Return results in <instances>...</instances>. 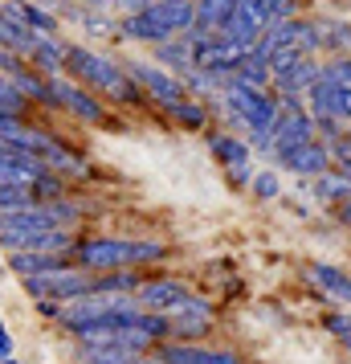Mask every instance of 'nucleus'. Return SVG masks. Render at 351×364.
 Wrapping results in <instances>:
<instances>
[{"instance_id": "f257e3e1", "label": "nucleus", "mask_w": 351, "mask_h": 364, "mask_svg": "<svg viewBox=\"0 0 351 364\" xmlns=\"http://www.w3.org/2000/svg\"><path fill=\"white\" fill-rule=\"evenodd\" d=\"M167 250L160 242L147 237H82L74 246V262L78 270H94V274H111V270H127V266H143V262H160Z\"/></svg>"}, {"instance_id": "f03ea898", "label": "nucleus", "mask_w": 351, "mask_h": 364, "mask_svg": "<svg viewBox=\"0 0 351 364\" xmlns=\"http://www.w3.org/2000/svg\"><path fill=\"white\" fill-rule=\"evenodd\" d=\"M66 74L78 86L102 90L106 99H115V102H139L143 99V90L127 78V70L118 66L115 58L94 53V50H86V46H66Z\"/></svg>"}, {"instance_id": "7ed1b4c3", "label": "nucleus", "mask_w": 351, "mask_h": 364, "mask_svg": "<svg viewBox=\"0 0 351 364\" xmlns=\"http://www.w3.org/2000/svg\"><path fill=\"white\" fill-rule=\"evenodd\" d=\"M196 29V4L184 0H155L143 13L118 21V33L135 37V41H147V46H164L172 37H188Z\"/></svg>"}, {"instance_id": "20e7f679", "label": "nucleus", "mask_w": 351, "mask_h": 364, "mask_svg": "<svg viewBox=\"0 0 351 364\" xmlns=\"http://www.w3.org/2000/svg\"><path fill=\"white\" fill-rule=\"evenodd\" d=\"M94 274L86 270H74V266H62V270H50V274H33L25 279V291L37 299V303H69V299H82V295H94Z\"/></svg>"}, {"instance_id": "39448f33", "label": "nucleus", "mask_w": 351, "mask_h": 364, "mask_svg": "<svg viewBox=\"0 0 351 364\" xmlns=\"http://www.w3.org/2000/svg\"><path fill=\"white\" fill-rule=\"evenodd\" d=\"M188 37H192V46H196V70H204V74H225V78H233L237 66L250 58L245 46H237V41H229V37H221V33H188Z\"/></svg>"}, {"instance_id": "423d86ee", "label": "nucleus", "mask_w": 351, "mask_h": 364, "mask_svg": "<svg viewBox=\"0 0 351 364\" xmlns=\"http://www.w3.org/2000/svg\"><path fill=\"white\" fill-rule=\"evenodd\" d=\"M127 78H131L143 95H147L151 102H160V107H176V102H184L188 99V90H184V82L176 78V74H167V70H160V66H147V62H127Z\"/></svg>"}, {"instance_id": "0eeeda50", "label": "nucleus", "mask_w": 351, "mask_h": 364, "mask_svg": "<svg viewBox=\"0 0 351 364\" xmlns=\"http://www.w3.org/2000/svg\"><path fill=\"white\" fill-rule=\"evenodd\" d=\"M188 299H192V287L188 282L160 274V279H143L135 303H139V311H151V315H176Z\"/></svg>"}, {"instance_id": "6e6552de", "label": "nucleus", "mask_w": 351, "mask_h": 364, "mask_svg": "<svg viewBox=\"0 0 351 364\" xmlns=\"http://www.w3.org/2000/svg\"><path fill=\"white\" fill-rule=\"evenodd\" d=\"M274 168L278 172H290V176H299V181H315V176H323V172H331V148L327 144H318V139H311V144H299V148L282 151L278 160H274Z\"/></svg>"}, {"instance_id": "1a4fd4ad", "label": "nucleus", "mask_w": 351, "mask_h": 364, "mask_svg": "<svg viewBox=\"0 0 351 364\" xmlns=\"http://www.w3.org/2000/svg\"><path fill=\"white\" fill-rule=\"evenodd\" d=\"M262 29H266V0H237V9L229 13V21L221 25L217 33L237 41V46H245V50H253V41L262 37Z\"/></svg>"}, {"instance_id": "9d476101", "label": "nucleus", "mask_w": 351, "mask_h": 364, "mask_svg": "<svg viewBox=\"0 0 351 364\" xmlns=\"http://www.w3.org/2000/svg\"><path fill=\"white\" fill-rule=\"evenodd\" d=\"M50 90H53V102H57L62 111H69V115H78L82 123H102V119H106L102 102L94 99L86 86L69 82V78H50Z\"/></svg>"}, {"instance_id": "9b49d317", "label": "nucleus", "mask_w": 351, "mask_h": 364, "mask_svg": "<svg viewBox=\"0 0 351 364\" xmlns=\"http://www.w3.org/2000/svg\"><path fill=\"white\" fill-rule=\"evenodd\" d=\"M306 111L315 119H339V123L351 127V90L327 82V78H318V82L311 86V95H306Z\"/></svg>"}, {"instance_id": "f8f14e48", "label": "nucleus", "mask_w": 351, "mask_h": 364, "mask_svg": "<svg viewBox=\"0 0 351 364\" xmlns=\"http://www.w3.org/2000/svg\"><path fill=\"white\" fill-rule=\"evenodd\" d=\"M160 364H245L233 348H201V344H160Z\"/></svg>"}, {"instance_id": "ddd939ff", "label": "nucleus", "mask_w": 351, "mask_h": 364, "mask_svg": "<svg viewBox=\"0 0 351 364\" xmlns=\"http://www.w3.org/2000/svg\"><path fill=\"white\" fill-rule=\"evenodd\" d=\"M167 323H172V336H176V344H192V340H201L204 331L213 328V307H208L204 299L192 295L176 315H167Z\"/></svg>"}, {"instance_id": "4468645a", "label": "nucleus", "mask_w": 351, "mask_h": 364, "mask_svg": "<svg viewBox=\"0 0 351 364\" xmlns=\"http://www.w3.org/2000/svg\"><path fill=\"white\" fill-rule=\"evenodd\" d=\"M311 139H315V115L311 111H282L274 123V160L299 144H311Z\"/></svg>"}, {"instance_id": "2eb2a0df", "label": "nucleus", "mask_w": 351, "mask_h": 364, "mask_svg": "<svg viewBox=\"0 0 351 364\" xmlns=\"http://www.w3.org/2000/svg\"><path fill=\"white\" fill-rule=\"evenodd\" d=\"M323 78V58H299L294 66L274 78V95H294V99H306L311 86Z\"/></svg>"}, {"instance_id": "dca6fc26", "label": "nucleus", "mask_w": 351, "mask_h": 364, "mask_svg": "<svg viewBox=\"0 0 351 364\" xmlns=\"http://www.w3.org/2000/svg\"><path fill=\"white\" fill-rule=\"evenodd\" d=\"M311 282L331 303L351 311V270H343V266H335V262H311Z\"/></svg>"}, {"instance_id": "f3484780", "label": "nucleus", "mask_w": 351, "mask_h": 364, "mask_svg": "<svg viewBox=\"0 0 351 364\" xmlns=\"http://www.w3.org/2000/svg\"><path fill=\"white\" fill-rule=\"evenodd\" d=\"M155 66L167 70V74H176L184 82L188 74L196 70V46H192V37H172L164 46H155Z\"/></svg>"}, {"instance_id": "a211bd4d", "label": "nucleus", "mask_w": 351, "mask_h": 364, "mask_svg": "<svg viewBox=\"0 0 351 364\" xmlns=\"http://www.w3.org/2000/svg\"><path fill=\"white\" fill-rule=\"evenodd\" d=\"M208 151H213V160L225 168H237V164H250V139L237 132H208Z\"/></svg>"}, {"instance_id": "6ab92c4d", "label": "nucleus", "mask_w": 351, "mask_h": 364, "mask_svg": "<svg viewBox=\"0 0 351 364\" xmlns=\"http://www.w3.org/2000/svg\"><path fill=\"white\" fill-rule=\"evenodd\" d=\"M315 29H318V46H323V58H335V53H351V21L343 17H327L318 13L315 17Z\"/></svg>"}, {"instance_id": "aec40b11", "label": "nucleus", "mask_w": 351, "mask_h": 364, "mask_svg": "<svg viewBox=\"0 0 351 364\" xmlns=\"http://www.w3.org/2000/svg\"><path fill=\"white\" fill-rule=\"evenodd\" d=\"M311 197H315L318 205H327V209L343 205V200H351V176H347V172H339V168L323 172V176L311 181Z\"/></svg>"}, {"instance_id": "412c9836", "label": "nucleus", "mask_w": 351, "mask_h": 364, "mask_svg": "<svg viewBox=\"0 0 351 364\" xmlns=\"http://www.w3.org/2000/svg\"><path fill=\"white\" fill-rule=\"evenodd\" d=\"M0 46H4L9 53H29V58H33V50L41 46V33L25 29L13 13H4V9H0Z\"/></svg>"}, {"instance_id": "4be33fe9", "label": "nucleus", "mask_w": 351, "mask_h": 364, "mask_svg": "<svg viewBox=\"0 0 351 364\" xmlns=\"http://www.w3.org/2000/svg\"><path fill=\"white\" fill-rule=\"evenodd\" d=\"M4 13H13L25 29H33V33H41V37L57 33V17H50L45 9H37V4H29V0H9Z\"/></svg>"}, {"instance_id": "5701e85b", "label": "nucleus", "mask_w": 351, "mask_h": 364, "mask_svg": "<svg viewBox=\"0 0 351 364\" xmlns=\"http://www.w3.org/2000/svg\"><path fill=\"white\" fill-rule=\"evenodd\" d=\"M9 266L17 270L21 279H33V274H50V270L69 266V254H13Z\"/></svg>"}, {"instance_id": "b1692460", "label": "nucleus", "mask_w": 351, "mask_h": 364, "mask_svg": "<svg viewBox=\"0 0 351 364\" xmlns=\"http://www.w3.org/2000/svg\"><path fill=\"white\" fill-rule=\"evenodd\" d=\"M237 9V0H196V29L192 33H217Z\"/></svg>"}, {"instance_id": "393cba45", "label": "nucleus", "mask_w": 351, "mask_h": 364, "mask_svg": "<svg viewBox=\"0 0 351 364\" xmlns=\"http://www.w3.org/2000/svg\"><path fill=\"white\" fill-rule=\"evenodd\" d=\"M167 115L176 119L184 132H204L208 127V102H201V99H184V102H176V107H167Z\"/></svg>"}, {"instance_id": "a878e982", "label": "nucleus", "mask_w": 351, "mask_h": 364, "mask_svg": "<svg viewBox=\"0 0 351 364\" xmlns=\"http://www.w3.org/2000/svg\"><path fill=\"white\" fill-rule=\"evenodd\" d=\"M233 82L241 86H253V90H274V70H269V62H262V58H245L241 66H237Z\"/></svg>"}, {"instance_id": "bb28decb", "label": "nucleus", "mask_w": 351, "mask_h": 364, "mask_svg": "<svg viewBox=\"0 0 351 364\" xmlns=\"http://www.w3.org/2000/svg\"><path fill=\"white\" fill-rule=\"evenodd\" d=\"M33 66L41 70V74H57V70H66V46L53 41V37H41V46L33 50Z\"/></svg>"}, {"instance_id": "cd10ccee", "label": "nucleus", "mask_w": 351, "mask_h": 364, "mask_svg": "<svg viewBox=\"0 0 351 364\" xmlns=\"http://www.w3.org/2000/svg\"><path fill=\"white\" fill-rule=\"evenodd\" d=\"M250 193L257 200H278L282 197V172L269 164V168H257L253 172V184H250Z\"/></svg>"}, {"instance_id": "c85d7f7f", "label": "nucleus", "mask_w": 351, "mask_h": 364, "mask_svg": "<svg viewBox=\"0 0 351 364\" xmlns=\"http://www.w3.org/2000/svg\"><path fill=\"white\" fill-rule=\"evenodd\" d=\"M37 205V193L25 188V184H0V213H17V209H29Z\"/></svg>"}, {"instance_id": "c756f323", "label": "nucleus", "mask_w": 351, "mask_h": 364, "mask_svg": "<svg viewBox=\"0 0 351 364\" xmlns=\"http://www.w3.org/2000/svg\"><path fill=\"white\" fill-rule=\"evenodd\" d=\"M323 78L335 86L351 90V53H335V58H323Z\"/></svg>"}, {"instance_id": "7c9ffc66", "label": "nucleus", "mask_w": 351, "mask_h": 364, "mask_svg": "<svg viewBox=\"0 0 351 364\" xmlns=\"http://www.w3.org/2000/svg\"><path fill=\"white\" fill-rule=\"evenodd\" d=\"M323 328L331 331V340H339L343 352H351V311H323Z\"/></svg>"}, {"instance_id": "2f4dec72", "label": "nucleus", "mask_w": 351, "mask_h": 364, "mask_svg": "<svg viewBox=\"0 0 351 364\" xmlns=\"http://www.w3.org/2000/svg\"><path fill=\"white\" fill-rule=\"evenodd\" d=\"M302 17V0H266V29Z\"/></svg>"}, {"instance_id": "473e14b6", "label": "nucleus", "mask_w": 351, "mask_h": 364, "mask_svg": "<svg viewBox=\"0 0 351 364\" xmlns=\"http://www.w3.org/2000/svg\"><path fill=\"white\" fill-rule=\"evenodd\" d=\"M331 164L351 176V127H343V135L331 144Z\"/></svg>"}, {"instance_id": "72a5a7b5", "label": "nucleus", "mask_w": 351, "mask_h": 364, "mask_svg": "<svg viewBox=\"0 0 351 364\" xmlns=\"http://www.w3.org/2000/svg\"><path fill=\"white\" fill-rule=\"evenodd\" d=\"M78 21H82L86 29H90V33H102V37H111V33H118V25L111 17H106V13H82V9H78Z\"/></svg>"}, {"instance_id": "f704fd0d", "label": "nucleus", "mask_w": 351, "mask_h": 364, "mask_svg": "<svg viewBox=\"0 0 351 364\" xmlns=\"http://www.w3.org/2000/svg\"><path fill=\"white\" fill-rule=\"evenodd\" d=\"M225 181L233 188H250L253 184V164H237V168H225Z\"/></svg>"}, {"instance_id": "c9c22d12", "label": "nucleus", "mask_w": 351, "mask_h": 364, "mask_svg": "<svg viewBox=\"0 0 351 364\" xmlns=\"http://www.w3.org/2000/svg\"><path fill=\"white\" fill-rule=\"evenodd\" d=\"M102 4H111V9L123 13V17H131V13H143L147 4H155V0H102Z\"/></svg>"}, {"instance_id": "e433bc0d", "label": "nucleus", "mask_w": 351, "mask_h": 364, "mask_svg": "<svg viewBox=\"0 0 351 364\" xmlns=\"http://www.w3.org/2000/svg\"><path fill=\"white\" fill-rule=\"evenodd\" d=\"M0 74H9V78H17V74H21V62H17V53H9L4 46H0Z\"/></svg>"}, {"instance_id": "4c0bfd02", "label": "nucleus", "mask_w": 351, "mask_h": 364, "mask_svg": "<svg viewBox=\"0 0 351 364\" xmlns=\"http://www.w3.org/2000/svg\"><path fill=\"white\" fill-rule=\"evenodd\" d=\"M331 217H335V221H339V225H343V230L351 233V200H343V205H335V209H331Z\"/></svg>"}, {"instance_id": "58836bf2", "label": "nucleus", "mask_w": 351, "mask_h": 364, "mask_svg": "<svg viewBox=\"0 0 351 364\" xmlns=\"http://www.w3.org/2000/svg\"><path fill=\"white\" fill-rule=\"evenodd\" d=\"M0 360H13V336L4 323H0Z\"/></svg>"}, {"instance_id": "ea45409f", "label": "nucleus", "mask_w": 351, "mask_h": 364, "mask_svg": "<svg viewBox=\"0 0 351 364\" xmlns=\"http://www.w3.org/2000/svg\"><path fill=\"white\" fill-rule=\"evenodd\" d=\"M184 4H196V0H184Z\"/></svg>"}, {"instance_id": "a19ab883", "label": "nucleus", "mask_w": 351, "mask_h": 364, "mask_svg": "<svg viewBox=\"0 0 351 364\" xmlns=\"http://www.w3.org/2000/svg\"><path fill=\"white\" fill-rule=\"evenodd\" d=\"M4 364H17V360H4Z\"/></svg>"}]
</instances>
